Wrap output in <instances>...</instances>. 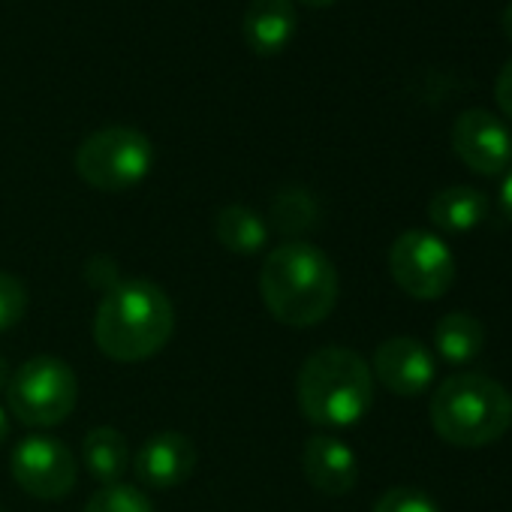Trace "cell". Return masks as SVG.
Wrapping results in <instances>:
<instances>
[{"label": "cell", "mask_w": 512, "mask_h": 512, "mask_svg": "<svg viewBox=\"0 0 512 512\" xmlns=\"http://www.w3.org/2000/svg\"><path fill=\"white\" fill-rule=\"evenodd\" d=\"M338 293V269L317 244L287 238L269 250L260 272V296L281 326L311 329L323 323L335 311Z\"/></svg>", "instance_id": "obj_1"}, {"label": "cell", "mask_w": 512, "mask_h": 512, "mask_svg": "<svg viewBox=\"0 0 512 512\" xmlns=\"http://www.w3.org/2000/svg\"><path fill=\"white\" fill-rule=\"evenodd\" d=\"M175 332L169 296L142 278L118 281L106 290L94 314V344L112 362H145L157 356Z\"/></svg>", "instance_id": "obj_2"}, {"label": "cell", "mask_w": 512, "mask_h": 512, "mask_svg": "<svg viewBox=\"0 0 512 512\" xmlns=\"http://www.w3.org/2000/svg\"><path fill=\"white\" fill-rule=\"evenodd\" d=\"M296 401L308 422L320 428H350L371 410V365L347 347H323L299 368Z\"/></svg>", "instance_id": "obj_3"}, {"label": "cell", "mask_w": 512, "mask_h": 512, "mask_svg": "<svg viewBox=\"0 0 512 512\" xmlns=\"http://www.w3.org/2000/svg\"><path fill=\"white\" fill-rule=\"evenodd\" d=\"M431 425L452 446H488L512 428V395L485 374H452L431 395Z\"/></svg>", "instance_id": "obj_4"}, {"label": "cell", "mask_w": 512, "mask_h": 512, "mask_svg": "<svg viewBox=\"0 0 512 512\" xmlns=\"http://www.w3.org/2000/svg\"><path fill=\"white\" fill-rule=\"evenodd\" d=\"M79 401V377L58 356H34L10 377V413L31 428H55L70 419Z\"/></svg>", "instance_id": "obj_5"}, {"label": "cell", "mask_w": 512, "mask_h": 512, "mask_svg": "<svg viewBox=\"0 0 512 512\" xmlns=\"http://www.w3.org/2000/svg\"><path fill=\"white\" fill-rule=\"evenodd\" d=\"M154 145L136 127H103L76 151V172L85 184L103 193H121L148 178Z\"/></svg>", "instance_id": "obj_6"}, {"label": "cell", "mask_w": 512, "mask_h": 512, "mask_svg": "<svg viewBox=\"0 0 512 512\" xmlns=\"http://www.w3.org/2000/svg\"><path fill=\"white\" fill-rule=\"evenodd\" d=\"M389 272L407 296L434 302L455 281V256L434 232L407 229L389 247Z\"/></svg>", "instance_id": "obj_7"}, {"label": "cell", "mask_w": 512, "mask_h": 512, "mask_svg": "<svg viewBox=\"0 0 512 512\" xmlns=\"http://www.w3.org/2000/svg\"><path fill=\"white\" fill-rule=\"evenodd\" d=\"M13 479L37 500H61L73 491L79 467L73 452L49 434H31L19 440L10 458Z\"/></svg>", "instance_id": "obj_8"}, {"label": "cell", "mask_w": 512, "mask_h": 512, "mask_svg": "<svg viewBox=\"0 0 512 512\" xmlns=\"http://www.w3.org/2000/svg\"><path fill=\"white\" fill-rule=\"evenodd\" d=\"M458 160L479 175H500L512 166V133L488 109H467L449 133Z\"/></svg>", "instance_id": "obj_9"}, {"label": "cell", "mask_w": 512, "mask_h": 512, "mask_svg": "<svg viewBox=\"0 0 512 512\" xmlns=\"http://www.w3.org/2000/svg\"><path fill=\"white\" fill-rule=\"evenodd\" d=\"M196 461H199V452L187 434L157 431L139 446L133 467H136V479L142 485H148L154 491H169V488L184 485L193 476Z\"/></svg>", "instance_id": "obj_10"}, {"label": "cell", "mask_w": 512, "mask_h": 512, "mask_svg": "<svg viewBox=\"0 0 512 512\" xmlns=\"http://www.w3.org/2000/svg\"><path fill=\"white\" fill-rule=\"evenodd\" d=\"M377 380L395 392V395H404V398H413V395H422L431 380H434V359L428 353V347L410 335H398V338H389L377 347L374 353V371Z\"/></svg>", "instance_id": "obj_11"}, {"label": "cell", "mask_w": 512, "mask_h": 512, "mask_svg": "<svg viewBox=\"0 0 512 512\" xmlns=\"http://www.w3.org/2000/svg\"><path fill=\"white\" fill-rule=\"evenodd\" d=\"M302 467L308 482L329 497L350 494L359 479V461L356 452L335 434H314L305 443L302 452Z\"/></svg>", "instance_id": "obj_12"}, {"label": "cell", "mask_w": 512, "mask_h": 512, "mask_svg": "<svg viewBox=\"0 0 512 512\" xmlns=\"http://www.w3.org/2000/svg\"><path fill=\"white\" fill-rule=\"evenodd\" d=\"M244 43L253 55L275 58L296 37V7L293 0H250L244 10Z\"/></svg>", "instance_id": "obj_13"}, {"label": "cell", "mask_w": 512, "mask_h": 512, "mask_svg": "<svg viewBox=\"0 0 512 512\" xmlns=\"http://www.w3.org/2000/svg\"><path fill=\"white\" fill-rule=\"evenodd\" d=\"M428 217L443 232H470L488 217V199L476 187H443L431 196Z\"/></svg>", "instance_id": "obj_14"}, {"label": "cell", "mask_w": 512, "mask_h": 512, "mask_svg": "<svg viewBox=\"0 0 512 512\" xmlns=\"http://www.w3.org/2000/svg\"><path fill=\"white\" fill-rule=\"evenodd\" d=\"M214 235L229 253H260L269 241V223L247 205H226L214 217Z\"/></svg>", "instance_id": "obj_15"}, {"label": "cell", "mask_w": 512, "mask_h": 512, "mask_svg": "<svg viewBox=\"0 0 512 512\" xmlns=\"http://www.w3.org/2000/svg\"><path fill=\"white\" fill-rule=\"evenodd\" d=\"M82 461L97 482H121L124 470L130 467V449L124 434L112 425L91 428L82 440Z\"/></svg>", "instance_id": "obj_16"}, {"label": "cell", "mask_w": 512, "mask_h": 512, "mask_svg": "<svg viewBox=\"0 0 512 512\" xmlns=\"http://www.w3.org/2000/svg\"><path fill=\"white\" fill-rule=\"evenodd\" d=\"M434 347H437L440 359H446L452 365H464L482 353L485 329L473 314H464V311L446 314L434 326Z\"/></svg>", "instance_id": "obj_17"}, {"label": "cell", "mask_w": 512, "mask_h": 512, "mask_svg": "<svg viewBox=\"0 0 512 512\" xmlns=\"http://www.w3.org/2000/svg\"><path fill=\"white\" fill-rule=\"evenodd\" d=\"M269 220L278 232L299 235V232H308L320 223V205L305 187H284V190H278V196L272 202Z\"/></svg>", "instance_id": "obj_18"}, {"label": "cell", "mask_w": 512, "mask_h": 512, "mask_svg": "<svg viewBox=\"0 0 512 512\" xmlns=\"http://www.w3.org/2000/svg\"><path fill=\"white\" fill-rule=\"evenodd\" d=\"M82 512H154V506L142 488L127 482H109L91 494Z\"/></svg>", "instance_id": "obj_19"}, {"label": "cell", "mask_w": 512, "mask_h": 512, "mask_svg": "<svg viewBox=\"0 0 512 512\" xmlns=\"http://www.w3.org/2000/svg\"><path fill=\"white\" fill-rule=\"evenodd\" d=\"M25 314H28V287L16 275L0 272V335L19 326Z\"/></svg>", "instance_id": "obj_20"}, {"label": "cell", "mask_w": 512, "mask_h": 512, "mask_svg": "<svg viewBox=\"0 0 512 512\" xmlns=\"http://www.w3.org/2000/svg\"><path fill=\"white\" fill-rule=\"evenodd\" d=\"M374 512H440V506L425 491L410 488V485H398V488H389L374 503Z\"/></svg>", "instance_id": "obj_21"}, {"label": "cell", "mask_w": 512, "mask_h": 512, "mask_svg": "<svg viewBox=\"0 0 512 512\" xmlns=\"http://www.w3.org/2000/svg\"><path fill=\"white\" fill-rule=\"evenodd\" d=\"M494 100L506 121H512V61H506L494 79Z\"/></svg>", "instance_id": "obj_22"}, {"label": "cell", "mask_w": 512, "mask_h": 512, "mask_svg": "<svg viewBox=\"0 0 512 512\" xmlns=\"http://www.w3.org/2000/svg\"><path fill=\"white\" fill-rule=\"evenodd\" d=\"M500 208H503L506 220L512 223V169L506 172V178L500 184Z\"/></svg>", "instance_id": "obj_23"}, {"label": "cell", "mask_w": 512, "mask_h": 512, "mask_svg": "<svg viewBox=\"0 0 512 512\" xmlns=\"http://www.w3.org/2000/svg\"><path fill=\"white\" fill-rule=\"evenodd\" d=\"M500 28H503V37L512 43V0H509L506 10H503V16H500Z\"/></svg>", "instance_id": "obj_24"}, {"label": "cell", "mask_w": 512, "mask_h": 512, "mask_svg": "<svg viewBox=\"0 0 512 512\" xmlns=\"http://www.w3.org/2000/svg\"><path fill=\"white\" fill-rule=\"evenodd\" d=\"M10 362H7V356L0 353V392H7V386H10Z\"/></svg>", "instance_id": "obj_25"}, {"label": "cell", "mask_w": 512, "mask_h": 512, "mask_svg": "<svg viewBox=\"0 0 512 512\" xmlns=\"http://www.w3.org/2000/svg\"><path fill=\"white\" fill-rule=\"evenodd\" d=\"M7 437H10V419H7L4 407H0V443H4Z\"/></svg>", "instance_id": "obj_26"}, {"label": "cell", "mask_w": 512, "mask_h": 512, "mask_svg": "<svg viewBox=\"0 0 512 512\" xmlns=\"http://www.w3.org/2000/svg\"><path fill=\"white\" fill-rule=\"evenodd\" d=\"M305 7H317V10H323V7H332L335 0H302Z\"/></svg>", "instance_id": "obj_27"}, {"label": "cell", "mask_w": 512, "mask_h": 512, "mask_svg": "<svg viewBox=\"0 0 512 512\" xmlns=\"http://www.w3.org/2000/svg\"><path fill=\"white\" fill-rule=\"evenodd\" d=\"M0 512H4V509H0Z\"/></svg>", "instance_id": "obj_28"}]
</instances>
